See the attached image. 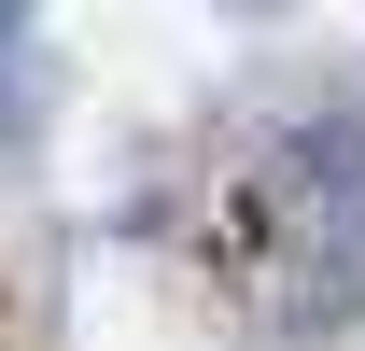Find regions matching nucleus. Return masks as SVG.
<instances>
[{
    "label": "nucleus",
    "mask_w": 365,
    "mask_h": 351,
    "mask_svg": "<svg viewBox=\"0 0 365 351\" xmlns=\"http://www.w3.org/2000/svg\"><path fill=\"white\" fill-rule=\"evenodd\" d=\"M267 225H281V309L295 323H365V113H323V127L281 141Z\"/></svg>",
    "instance_id": "nucleus-1"
},
{
    "label": "nucleus",
    "mask_w": 365,
    "mask_h": 351,
    "mask_svg": "<svg viewBox=\"0 0 365 351\" xmlns=\"http://www.w3.org/2000/svg\"><path fill=\"white\" fill-rule=\"evenodd\" d=\"M29 14L43 0H0V98H14V56H29Z\"/></svg>",
    "instance_id": "nucleus-2"
},
{
    "label": "nucleus",
    "mask_w": 365,
    "mask_h": 351,
    "mask_svg": "<svg viewBox=\"0 0 365 351\" xmlns=\"http://www.w3.org/2000/svg\"><path fill=\"white\" fill-rule=\"evenodd\" d=\"M225 14H281V0H225Z\"/></svg>",
    "instance_id": "nucleus-3"
}]
</instances>
